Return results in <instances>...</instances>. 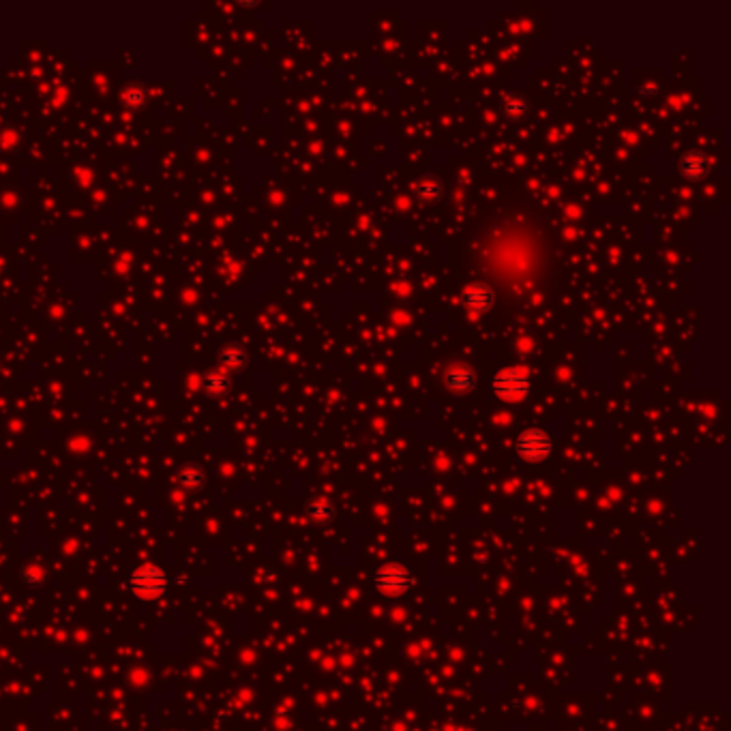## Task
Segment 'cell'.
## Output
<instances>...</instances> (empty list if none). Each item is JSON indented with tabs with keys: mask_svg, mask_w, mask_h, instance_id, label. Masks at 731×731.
Segmentation results:
<instances>
[{
	"mask_svg": "<svg viewBox=\"0 0 731 731\" xmlns=\"http://www.w3.org/2000/svg\"><path fill=\"white\" fill-rule=\"evenodd\" d=\"M551 448H553V442H551L549 434H545L541 429H527L517 440V455H519V459H523L527 463L545 461L549 457Z\"/></svg>",
	"mask_w": 731,
	"mask_h": 731,
	"instance_id": "4",
	"label": "cell"
},
{
	"mask_svg": "<svg viewBox=\"0 0 731 731\" xmlns=\"http://www.w3.org/2000/svg\"><path fill=\"white\" fill-rule=\"evenodd\" d=\"M418 197L420 199H427V202H434L442 195V185L436 181V179H425L418 183V189H416Z\"/></svg>",
	"mask_w": 731,
	"mask_h": 731,
	"instance_id": "9",
	"label": "cell"
},
{
	"mask_svg": "<svg viewBox=\"0 0 731 731\" xmlns=\"http://www.w3.org/2000/svg\"><path fill=\"white\" fill-rule=\"evenodd\" d=\"M127 588L133 596H138L142 600H155L167 588V575L159 566L144 564L129 575Z\"/></svg>",
	"mask_w": 731,
	"mask_h": 731,
	"instance_id": "2",
	"label": "cell"
},
{
	"mask_svg": "<svg viewBox=\"0 0 731 731\" xmlns=\"http://www.w3.org/2000/svg\"><path fill=\"white\" fill-rule=\"evenodd\" d=\"M307 515H309L313 521L324 523V521H331L335 513H333V507H331V504L326 502V500H315V502H311L309 507H307Z\"/></svg>",
	"mask_w": 731,
	"mask_h": 731,
	"instance_id": "8",
	"label": "cell"
},
{
	"mask_svg": "<svg viewBox=\"0 0 731 731\" xmlns=\"http://www.w3.org/2000/svg\"><path fill=\"white\" fill-rule=\"evenodd\" d=\"M446 382L452 391H470L476 386V373L466 365H457L446 373Z\"/></svg>",
	"mask_w": 731,
	"mask_h": 731,
	"instance_id": "6",
	"label": "cell"
},
{
	"mask_svg": "<svg viewBox=\"0 0 731 731\" xmlns=\"http://www.w3.org/2000/svg\"><path fill=\"white\" fill-rule=\"evenodd\" d=\"M493 393L504 401H521L530 393V377L519 367L502 369L493 377Z\"/></svg>",
	"mask_w": 731,
	"mask_h": 731,
	"instance_id": "3",
	"label": "cell"
},
{
	"mask_svg": "<svg viewBox=\"0 0 731 731\" xmlns=\"http://www.w3.org/2000/svg\"><path fill=\"white\" fill-rule=\"evenodd\" d=\"M504 112H507L511 118H521L527 112V106H525V101L519 99V97H509L507 104H504Z\"/></svg>",
	"mask_w": 731,
	"mask_h": 731,
	"instance_id": "10",
	"label": "cell"
},
{
	"mask_svg": "<svg viewBox=\"0 0 731 731\" xmlns=\"http://www.w3.org/2000/svg\"><path fill=\"white\" fill-rule=\"evenodd\" d=\"M181 483H183L187 489H195V487L202 483V476H199L197 470H185V472L181 474Z\"/></svg>",
	"mask_w": 731,
	"mask_h": 731,
	"instance_id": "12",
	"label": "cell"
},
{
	"mask_svg": "<svg viewBox=\"0 0 731 731\" xmlns=\"http://www.w3.org/2000/svg\"><path fill=\"white\" fill-rule=\"evenodd\" d=\"M463 302H466L468 309H472L476 313H485L491 307L493 294H491V290L485 284H472L463 292Z\"/></svg>",
	"mask_w": 731,
	"mask_h": 731,
	"instance_id": "5",
	"label": "cell"
},
{
	"mask_svg": "<svg viewBox=\"0 0 731 731\" xmlns=\"http://www.w3.org/2000/svg\"><path fill=\"white\" fill-rule=\"evenodd\" d=\"M708 170V159H705L703 153H689L682 159V172L689 176V179H701Z\"/></svg>",
	"mask_w": 731,
	"mask_h": 731,
	"instance_id": "7",
	"label": "cell"
},
{
	"mask_svg": "<svg viewBox=\"0 0 731 731\" xmlns=\"http://www.w3.org/2000/svg\"><path fill=\"white\" fill-rule=\"evenodd\" d=\"M43 579H45L43 568L37 566V564H33V566H28V568H24V573H22V582L26 584V586H31V588L39 586V584L43 582Z\"/></svg>",
	"mask_w": 731,
	"mask_h": 731,
	"instance_id": "11",
	"label": "cell"
},
{
	"mask_svg": "<svg viewBox=\"0 0 731 731\" xmlns=\"http://www.w3.org/2000/svg\"><path fill=\"white\" fill-rule=\"evenodd\" d=\"M373 586L380 594L397 598V596H403L406 592H410L416 586V577L406 564L386 562V564H382L380 568L375 570Z\"/></svg>",
	"mask_w": 731,
	"mask_h": 731,
	"instance_id": "1",
	"label": "cell"
}]
</instances>
